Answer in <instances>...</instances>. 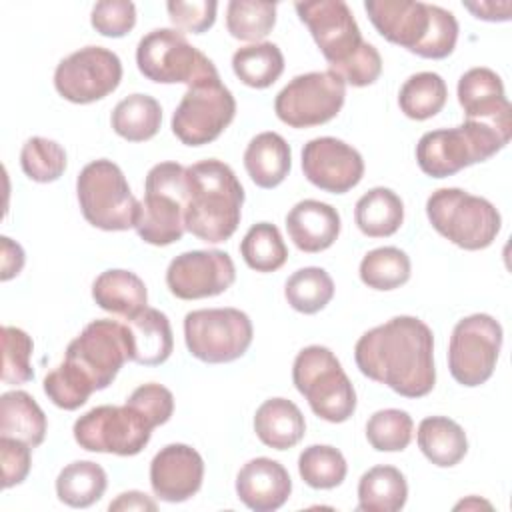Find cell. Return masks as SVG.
<instances>
[{"label": "cell", "instance_id": "681fc988", "mask_svg": "<svg viewBox=\"0 0 512 512\" xmlns=\"http://www.w3.org/2000/svg\"><path fill=\"white\" fill-rule=\"evenodd\" d=\"M464 8L470 10L478 20L488 22H506L512 14L510 2H464Z\"/></svg>", "mask_w": 512, "mask_h": 512}, {"label": "cell", "instance_id": "5b68a950", "mask_svg": "<svg viewBox=\"0 0 512 512\" xmlns=\"http://www.w3.org/2000/svg\"><path fill=\"white\" fill-rule=\"evenodd\" d=\"M364 10L384 40L420 58L442 60L456 48L458 20L446 8L414 0H366Z\"/></svg>", "mask_w": 512, "mask_h": 512}, {"label": "cell", "instance_id": "9c48e42d", "mask_svg": "<svg viewBox=\"0 0 512 512\" xmlns=\"http://www.w3.org/2000/svg\"><path fill=\"white\" fill-rule=\"evenodd\" d=\"M80 212L88 224L106 232H122L136 226L140 202L132 194L118 164L106 158L88 162L76 178Z\"/></svg>", "mask_w": 512, "mask_h": 512}, {"label": "cell", "instance_id": "8fae6325", "mask_svg": "<svg viewBox=\"0 0 512 512\" xmlns=\"http://www.w3.org/2000/svg\"><path fill=\"white\" fill-rule=\"evenodd\" d=\"M140 74L158 84H198L220 76L214 62L176 28H156L136 46Z\"/></svg>", "mask_w": 512, "mask_h": 512}, {"label": "cell", "instance_id": "836d02e7", "mask_svg": "<svg viewBox=\"0 0 512 512\" xmlns=\"http://www.w3.org/2000/svg\"><path fill=\"white\" fill-rule=\"evenodd\" d=\"M236 78L256 90L272 86L284 72V54L274 42H256L232 54Z\"/></svg>", "mask_w": 512, "mask_h": 512}, {"label": "cell", "instance_id": "603a6c76", "mask_svg": "<svg viewBox=\"0 0 512 512\" xmlns=\"http://www.w3.org/2000/svg\"><path fill=\"white\" fill-rule=\"evenodd\" d=\"M342 228L340 214L334 206L320 200H300L286 214V230L294 246L302 252L316 254L328 250Z\"/></svg>", "mask_w": 512, "mask_h": 512}, {"label": "cell", "instance_id": "f35d334b", "mask_svg": "<svg viewBox=\"0 0 512 512\" xmlns=\"http://www.w3.org/2000/svg\"><path fill=\"white\" fill-rule=\"evenodd\" d=\"M276 24V4L264 0H232L226 6V30L244 42L264 40Z\"/></svg>", "mask_w": 512, "mask_h": 512}, {"label": "cell", "instance_id": "5bb4252c", "mask_svg": "<svg viewBox=\"0 0 512 512\" xmlns=\"http://www.w3.org/2000/svg\"><path fill=\"white\" fill-rule=\"evenodd\" d=\"M346 100V82L332 70L294 76L274 100V112L290 128H312L338 116Z\"/></svg>", "mask_w": 512, "mask_h": 512}, {"label": "cell", "instance_id": "8992f818", "mask_svg": "<svg viewBox=\"0 0 512 512\" xmlns=\"http://www.w3.org/2000/svg\"><path fill=\"white\" fill-rule=\"evenodd\" d=\"M510 142V134L476 120L454 128L422 134L416 144V162L430 178H448L456 172L486 162Z\"/></svg>", "mask_w": 512, "mask_h": 512}, {"label": "cell", "instance_id": "d4e9b609", "mask_svg": "<svg viewBox=\"0 0 512 512\" xmlns=\"http://www.w3.org/2000/svg\"><path fill=\"white\" fill-rule=\"evenodd\" d=\"M94 302L124 320L138 316L148 306V290L144 280L122 268H110L96 276L92 284Z\"/></svg>", "mask_w": 512, "mask_h": 512}, {"label": "cell", "instance_id": "83f0119b", "mask_svg": "<svg viewBox=\"0 0 512 512\" xmlns=\"http://www.w3.org/2000/svg\"><path fill=\"white\" fill-rule=\"evenodd\" d=\"M416 442L422 454L440 468L456 466L468 452L464 428L448 416H428L418 424Z\"/></svg>", "mask_w": 512, "mask_h": 512}, {"label": "cell", "instance_id": "1f68e13d", "mask_svg": "<svg viewBox=\"0 0 512 512\" xmlns=\"http://www.w3.org/2000/svg\"><path fill=\"white\" fill-rule=\"evenodd\" d=\"M110 124L120 138L128 142H146L160 130L162 106L154 96L130 94L114 106Z\"/></svg>", "mask_w": 512, "mask_h": 512}, {"label": "cell", "instance_id": "7dc6e473", "mask_svg": "<svg viewBox=\"0 0 512 512\" xmlns=\"http://www.w3.org/2000/svg\"><path fill=\"white\" fill-rule=\"evenodd\" d=\"M0 464L2 488L22 484L32 466V446L12 436H0Z\"/></svg>", "mask_w": 512, "mask_h": 512}, {"label": "cell", "instance_id": "d6a6232c", "mask_svg": "<svg viewBox=\"0 0 512 512\" xmlns=\"http://www.w3.org/2000/svg\"><path fill=\"white\" fill-rule=\"evenodd\" d=\"M108 486L104 468L92 460H76L66 464L56 478V496L72 508H88L96 504Z\"/></svg>", "mask_w": 512, "mask_h": 512}, {"label": "cell", "instance_id": "c3c4849f", "mask_svg": "<svg viewBox=\"0 0 512 512\" xmlns=\"http://www.w3.org/2000/svg\"><path fill=\"white\" fill-rule=\"evenodd\" d=\"M0 264H2V272H0V280L6 282L14 276H18L24 268V250L18 242L10 240L8 236H2L0 238Z\"/></svg>", "mask_w": 512, "mask_h": 512}, {"label": "cell", "instance_id": "d6986e66", "mask_svg": "<svg viewBox=\"0 0 512 512\" xmlns=\"http://www.w3.org/2000/svg\"><path fill=\"white\" fill-rule=\"evenodd\" d=\"M302 172L310 184L330 194H344L364 176L362 154L334 136L312 138L302 148Z\"/></svg>", "mask_w": 512, "mask_h": 512}, {"label": "cell", "instance_id": "30bf717a", "mask_svg": "<svg viewBox=\"0 0 512 512\" xmlns=\"http://www.w3.org/2000/svg\"><path fill=\"white\" fill-rule=\"evenodd\" d=\"M186 210V168L178 162L152 166L144 180V200L134 230L152 246H168L182 238Z\"/></svg>", "mask_w": 512, "mask_h": 512}, {"label": "cell", "instance_id": "d590c367", "mask_svg": "<svg viewBox=\"0 0 512 512\" xmlns=\"http://www.w3.org/2000/svg\"><path fill=\"white\" fill-rule=\"evenodd\" d=\"M240 254L248 268L256 272H276L288 260L286 242L278 226L258 222L248 228L240 242Z\"/></svg>", "mask_w": 512, "mask_h": 512}, {"label": "cell", "instance_id": "ac0fdd59", "mask_svg": "<svg viewBox=\"0 0 512 512\" xmlns=\"http://www.w3.org/2000/svg\"><path fill=\"white\" fill-rule=\"evenodd\" d=\"M236 280V266L224 250H190L178 254L166 270V286L180 300L212 298Z\"/></svg>", "mask_w": 512, "mask_h": 512}, {"label": "cell", "instance_id": "74e56055", "mask_svg": "<svg viewBox=\"0 0 512 512\" xmlns=\"http://www.w3.org/2000/svg\"><path fill=\"white\" fill-rule=\"evenodd\" d=\"M284 296L296 312L316 314L334 298V282L324 268L306 266L286 280Z\"/></svg>", "mask_w": 512, "mask_h": 512}, {"label": "cell", "instance_id": "4dcf8cb0", "mask_svg": "<svg viewBox=\"0 0 512 512\" xmlns=\"http://www.w3.org/2000/svg\"><path fill=\"white\" fill-rule=\"evenodd\" d=\"M408 500V484L396 466H372L358 482V512H398Z\"/></svg>", "mask_w": 512, "mask_h": 512}, {"label": "cell", "instance_id": "7bdbcfd3", "mask_svg": "<svg viewBox=\"0 0 512 512\" xmlns=\"http://www.w3.org/2000/svg\"><path fill=\"white\" fill-rule=\"evenodd\" d=\"M32 338L16 326H2V382L10 386L34 380Z\"/></svg>", "mask_w": 512, "mask_h": 512}, {"label": "cell", "instance_id": "b9f144b4", "mask_svg": "<svg viewBox=\"0 0 512 512\" xmlns=\"http://www.w3.org/2000/svg\"><path fill=\"white\" fill-rule=\"evenodd\" d=\"M412 432V416L400 408L378 410L366 422V438L378 452H402L408 448Z\"/></svg>", "mask_w": 512, "mask_h": 512}, {"label": "cell", "instance_id": "2e32d148", "mask_svg": "<svg viewBox=\"0 0 512 512\" xmlns=\"http://www.w3.org/2000/svg\"><path fill=\"white\" fill-rule=\"evenodd\" d=\"M236 100L220 76L188 86L172 114V132L186 146L214 142L234 120Z\"/></svg>", "mask_w": 512, "mask_h": 512}, {"label": "cell", "instance_id": "e575fe53", "mask_svg": "<svg viewBox=\"0 0 512 512\" xmlns=\"http://www.w3.org/2000/svg\"><path fill=\"white\" fill-rule=\"evenodd\" d=\"M448 100V86L436 72H416L400 88L398 106L412 120L436 116Z\"/></svg>", "mask_w": 512, "mask_h": 512}, {"label": "cell", "instance_id": "f546056e", "mask_svg": "<svg viewBox=\"0 0 512 512\" xmlns=\"http://www.w3.org/2000/svg\"><path fill=\"white\" fill-rule=\"evenodd\" d=\"M354 220L364 236L388 238L396 234L404 222V202L394 190L376 186L358 198Z\"/></svg>", "mask_w": 512, "mask_h": 512}, {"label": "cell", "instance_id": "ee69618b", "mask_svg": "<svg viewBox=\"0 0 512 512\" xmlns=\"http://www.w3.org/2000/svg\"><path fill=\"white\" fill-rule=\"evenodd\" d=\"M92 28L106 38H122L136 26V6L130 0H102L92 6Z\"/></svg>", "mask_w": 512, "mask_h": 512}, {"label": "cell", "instance_id": "f907efd6", "mask_svg": "<svg viewBox=\"0 0 512 512\" xmlns=\"http://www.w3.org/2000/svg\"><path fill=\"white\" fill-rule=\"evenodd\" d=\"M158 508V504L144 492L140 490H128L118 494L116 500H112L108 504V510L116 512V510H150L154 512Z\"/></svg>", "mask_w": 512, "mask_h": 512}, {"label": "cell", "instance_id": "cb8c5ba5", "mask_svg": "<svg viewBox=\"0 0 512 512\" xmlns=\"http://www.w3.org/2000/svg\"><path fill=\"white\" fill-rule=\"evenodd\" d=\"M130 336V360L142 366L164 364L174 350L170 320L164 312L146 306L138 316L124 322Z\"/></svg>", "mask_w": 512, "mask_h": 512}, {"label": "cell", "instance_id": "7402d4cb", "mask_svg": "<svg viewBox=\"0 0 512 512\" xmlns=\"http://www.w3.org/2000/svg\"><path fill=\"white\" fill-rule=\"evenodd\" d=\"M292 480L288 470L266 456L248 460L236 474V494L254 512H274L290 498Z\"/></svg>", "mask_w": 512, "mask_h": 512}, {"label": "cell", "instance_id": "f6af8a7d", "mask_svg": "<svg viewBox=\"0 0 512 512\" xmlns=\"http://www.w3.org/2000/svg\"><path fill=\"white\" fill-rule=\"evenodd\" d=\"M170 22L182 32H192V34H204L210 30L216 22V10L218 2L214 0H172L166 4Z\"/></svg>", "mask_w": 512, "mask_h": 512}, {"label": "cell", "instance_id": "ba28073f", "mask_svg": "<svg viewBox=\"0 0 512 512\" xmlns=\"http://www.w3.org/2000/svg\"><path fill=\"white\" fill-rule=\"evenodd\" d=\"M426 216L440 236L464 250L488 248L502 228L496 206L462 188L434 190L426 200Z\"/></svg>", "mask_w": 512, "mask_h": 512}, {"label": "cell", "instance_id": "7c38bea8", "mask_svg": "<svg viewBox=\"0 0 512 512\" xmlns=\"http://www.w3.org/2000/svg\"><path fill=\"white\" fill-rule=\"evenodd\" d=\"M252 338V320L238 308H200L184 316L186 348L206 364H226L242 358Z\"/></svg>", "mask_w": 512, "mask_h": 512}, {"label": "cell", "instance_id": "4316f807", "mask_svg": "<svg viewBox=\"0 0 512 512\" xmlns=\"http://www.w3.org/2000/svg\"><path fill=\"white\" fill-rule=\"evenodd\" d=\"M244 168L258 188H276L292 168V150L278 132H260L244 150Z\"/></svg>", "mask_w": 512, "mask_h": 512}, {"label": "cell", "instance_id": "e0dca14e", "mask_svg": "<svg viewBox=\"0 0 512 512\" xmlns=\"http://www.w3.org/2000/svg\"><path fill=\"white\" fill-rule=\"evenodd\" d=\"M122 80V62L104 46H84L54 70L56 92L72 104H92L112 94Z\"/></svg>", "mask_w": 512, "mask_h": 512}, {"label": "cell", "instance_id": "3957f363", "mask_svg": "<svg viewBox=\"0 0 512 512\" xmlns=\"http://www.w3.org/2000/svg\"><path fill=\"white\" fill-rule=\"evenodd\" d=\"M294 8L330 64V70L346 84L362 88L380 78V52L362 38L358 22L344 0L296 2Z\"/></svg>", "mask_w": 512, "mask_h": 512}, {"label": "cell", "instance_id": "52a82bcc", "mask_svg": "<svg viewBox=\"0 0 512 512\" xmlns=\"http://www.w3.org/2000/svg\"><path fill=\"white\" fill-rule=\"evenodd\" d=\"M292 382L312 412L326 422L340 424L356 412V390L340 360L326 346L312 344L298 352Z\"/></svg>", "mask_w": 512, "mask_h": 512}, {"label": "cell", "instance_id": "7a4b0ae2", "mask_svg": "<svg viewBox=\"0 0 512 512\" xmlns=\"http://www.w3.org/2000/svg\"><path fill=\"white\" fill-rule=\"evenodd\" d=\"M128 360V326L108 318L92 320L68 344L62 364L44 376V394L62 410H78L92 392L108 388Z\"/></svg>", "mask_w": 512, "mask_h": 512}, {"label": "cell", "instance_id": "ab89813d", "mask_svg": "<svg viewBox=\"0 0 512 512\" xmlns=\"http://www.w3.org/2000/svg\"><path fill=\"white\" fill-rule=\"evenodd\" d=\"M300 478L316 490H332L346 478L348 464L342 452L328 444H312L298 456Z\"/></svg>", "mask_w": 512, "mask_h": 512}, {"label": "cell", "instance_id": "484cf974", "mask_svg": "<svg viewBox=\"0 0 512 512\" xmlns=\"http://www.w3.org/2000/svg\"><path fill=\"white\" fill-rule=\"evenodd\" d=\"M254 432L264 446L274 450H288L304 438L306 420L292 400L270 398L256 408Z\"/></svg>", "mask_w": 512, "mask_h": 512}, {"label": "cell", "instance_id": "44dd1931", "mask_svg": "<svg viewBox=\"0 0 512 512\" xmlns=\"http://www.w3.org/2000/svg\"><path fill=\"white\" fill-rule=\"evenodd\" d=\"M458 102L466 114V120L490 124L510 134V102L504 94L502 78L484 66L466 70L458 80Z\"/></svg>", "mask_w": 512, "mask_h": 512}, {"label": "cell", "instance_id": "60d3db41", "mask_svg": "<svg viewBox=\"0 0 512 512\" xmlns=\"http://www.w3.org/2000/svg\"><path fill=\"white\" fill-rule=\"evenodd\" d=\"M66 150L50 138L32 136L24 142L20 150V166L22 172L40 184H48L58 180L66 170Z\"/></svg>", "mask_w": 512, "mask_h": 512}, {"label": "cell", "instance_id": "6da1fadb", "mask_svg": "<svg viewBox=\"0 0 512 512\" xmlns=\"http://www.w3.org/2000/svg\"><path fill=\"white\" fill-rule=\"evenodd\" d=\"M358 370L404 398H422L436 384L434 334L416 316H394L364 332L354 346Z\"/></svg>", "mask_w": 512, "mask_h": 512}, {"label": "cell", "instance_id": "bcb514c9", "mask_svg": "<svg viewBox=\"0 0 512 512\" xmlns=\"http://www.w3.org/2000/svg\"><path fill=\"white\" fill-rule=\"evenodd\" d=\"M126 402L136 406L138 410H142L154 422V426L166 424L174 412V394L166 386L156 384V382L138 386L126 398Z\"/></svg>", "mask_w": 512, "mask_h": 512}, {"label": "cell", "instance_id": "ffe728a7", "mask_svg": "<svg viewBox=\"0 0 512 512\" xmlns=\"http://www.w3.org/2000/svg\"><path fill=\"white\" fill-rule=\"evenodd\" d=\"M204 480V460L188 444H168L150 462V486L164 502H184L192 498Z\"/></svg>", "mask_w": 512, "mask_h": 512}, {"label": "cell", "instance_id": "9a60e30c", "mask_svg": "<svg viewBox=\"0 0 512 512\" xmlns=\"http://www.w3.org/2000/svg\"><path fill=\"white\" fill-rule=\"evenodd\" d=\"M502 338V326L490 314L478 312L458 320L448 344L452 378L466 388L484 384L494 374Z\"/></svg>", "mask_w": 512, "mask_h": 512}, {"label": "cell", "instance_id": "4fadbf2b", "mask_svg": "<svg viewBox=\"0 0 512 512\" xmlns=\"http://www.w3.org/2000/svg\"><path fill=\"white\" fill-rule=\"evenodd\" d=\"M154 422L136 406H96L74 422V440L88 452L134 456L150 442Z\"/></svg>", "mask_w": 512, "mask_h": 512}, {"label": "cell", "instance_id": "f1b7e54d", "mask_svg": "<svg viewBox=\"0 0 512 512\" xmlns=\"http://www.w3.org/2000/svg\"><path fill=\"white\" fill-rule=\"evenodd\" d=\"M46 430V414L28 392L10 390L0 396V436H12L36 448L44 442Z\"/></svg>", "mask_w": 512, "mask_h": 512}, {"label": "cell", "instance_id": "277c9868", "mask_svg": "<svg viewBox=\"0 0 512 512\" xmlns=\"http://www.w3.org/2000/svg\"><path fill=\"white\" fill-rule=\"evenodd\" d=\"M244 188L222 160L208 158L186 168V232L202 242L228 240L242 218Z\"/></svg>", "mask_w": 512, "mask_h": 512}, {"label": "cell", "instance_id": "8d00e7d4", "mask_svg": "<svg viewBox=\"0 0 512 512\" xmlns=\"http://www.w3.org/2000/svg\"><path fill=\"white\" fill-rule=\"evenodd\" d=\"M412 264L404 250L382 246L370 250L358 268L360 280L372 290H394L410 280Z\"/></svg>", "mask_w": 512, "mask_h": 512}]
</instances>
